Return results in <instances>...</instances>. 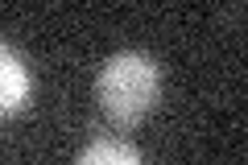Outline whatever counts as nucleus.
I'll return each instance as SVG.
<instances>
[{"label": "nucleus", "mask_w": 248, "mask_h": 165, "mask_svg": "<svg viewBox=\"0 0 248 165\" xmlns=\"http://www.w3.org/2000/svg\"><path fill=\"white\" fill-rule=\"evenodd\" d=\"M161 95V66L141 50H120L95 75V104L120 128H133L153 112Z\"/></svg>", "instance_id": "obj_1"}, {"label": "nucleus", "mask_w": 248, "mask_h": 165, "mask_svg": "<svg viewBox=\"0 0 248 165\" xmlns=\"http://www.w3.org/2000/svg\"><path fill=\"white\" fill-rule=\"evenodd\" d=\"M75 165H141V153L128 140H95L79 153Z\"/></svg>", "instance_id": "obj_3"}, {"label": "nucleus", "mask_w": 248, "mask_h": 165, "mask_svg": "<svg viewBox=\"0 0 248 165\" xmlns=\"http://www.w3.org/2000/svg\"><path fill=\"white\" fill-rule=\"evenodd\" d=\"M29 95H33V75H29V66L0 42V116L21 112L29 104Z\"/></svg>", "instance_id": "obj_2"}]
</instances>
